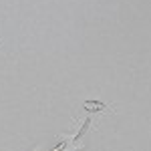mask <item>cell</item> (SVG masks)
<instances>
[{
    "instance_id": "cell-2",
    "label": "cell",
    "mask_w": 151,
    "mask_h": 151,
    "mask_svg": "<svg viewBox=\"0 0 151 151\" xmlns=\"http://www.w3.org/2000/svg\"><path fill=\"white\" fill-rule=\"evenodd\" d=\"M91 119H93V117H87V119H85V123L81 125L79 133H77V137H75V143H79V141H81V137H85V133H87V131H89V127H91Z\"/></svg>"
},
{
    "instance_id": "cell-1",
    "label": "cell",
    "mask_w": 151,
    "mask_h": 151,
    "mask_svg": "<svg viewBox=\"0 0 151 151\" xmlns=\"http://www.w3.org/2000/svg\"><path fill=\"white\" fill-rule=\"evenodd\" d=\"M83 107H85V109H89V111H111V109H109V105L101 103V101H85Z\"/></svg>"
}]
</instances>
